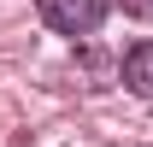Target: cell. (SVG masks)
Masks as SVG:
<instances>
[{"label": "cell", "mask_w": 153, "mask_h": 147, "mask_svg": "<svg viewBox=\"0 0 153 147\" xmlns=\"http://www.w3.org/2000/svg\"><path fill=\"white\" fill-rule=\"evenodd\" d=\"M118 6H124L130 18H153V0H118Z\"/></svg>", "instance_id": "3"}, {"label": "cell", "mask_w": 153, "mask_h": 147, "mask_svg": "<svg viewBox=\"0 0 153 147\" xmlns=\"http://www.w3.org/2000/svg\"><path fill=\"white\" fill-rule=\"evenodd\" d=\"M36 6L47 18V30H59V36H94L106 24V6L112 0H36Z\"/></svg>", "instance_id": "1"}, {"label": "cell", "mask_w": 153, "mask_h": 147, "mask_svg": "<svg viewBox=\"0 0 153 147\" xmlns=\"http://www.w3.org/2000/svg\"><path fill=\"white\" fill-rule=\"evenodd\" d=\"M124 82H130L141 100H153V41H141V47L124 53Z\"/></svg>", "instance_id": "2"}]
</instances>
